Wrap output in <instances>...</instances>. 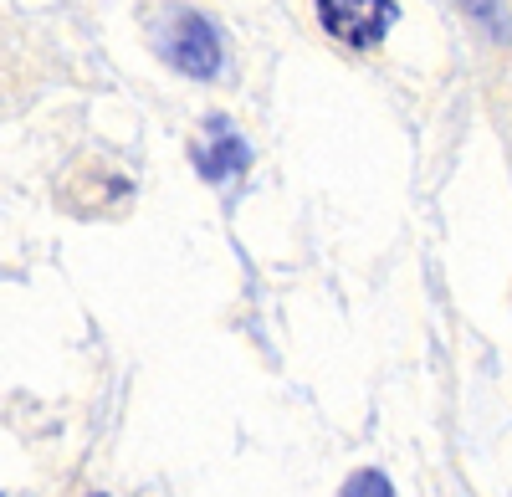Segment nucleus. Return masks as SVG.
Segmentation results:
<instances>
[{"label": "nucleus", "mask_w": 512, "mask_h": 497, "mask_svg": "<svg viewBox=\"0 0 512 497\" xmlns=\"http://www.w3.org/2000/svg\"><path fill=\"white\" fill-rule=\"evenodd\" d=\"M149 31H154V52L175 72H185V77H216L221 72V36L200 11L164 6V16Z\"/></svg>", "instance_id": "1"}, {"label": "nucleus", "mask_w": 512, "mask_h": 497, "mask_svg": "<svg viewBox=\"0 0 512 497\" xmlns=\"http://www.w3.org/2000/svg\"><path fill=\"white\" fill-rule=\"evenodd\" d=\"M318 21L344 47L369 52V47H379L395 21V0H318Z\"/></svg>", "instance_id": "2"}, {"label": "nucleus", "mask_w": 512, "mask_h": 497, "mask_svg": "<svg viewBox=\"0 0 512 497\" xmlns=\"http://www.w3.org/2000/svg\"><path fill=\"white\" fill-rule=\"evenodd\" d=\"M210 134H216V149H210V154L200 159L205 180H226V175H241L246 164H251V149L241 144V134H231V123H226V118H216V123H210Z\"/></svg>", "instance_id": "3"}, {"label": "nucleus", "mask_w": 512, "mask_h": 497, "mask_svg": "<svg viewBox=\"0 0 512 497\" xmlns=\"http://www.w3.org/2000/svg\"><path fill=\"white\" fill-rule=\"evenodd\" d=\"M338 497H395V487H390V477H384L379 467H359Z\"/></svg>", "instance_id": "4"}]
</instances>
